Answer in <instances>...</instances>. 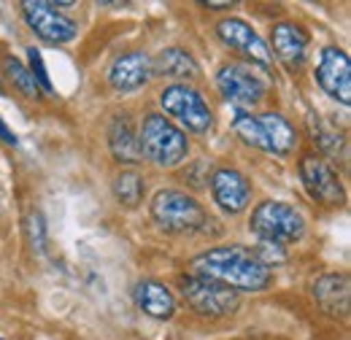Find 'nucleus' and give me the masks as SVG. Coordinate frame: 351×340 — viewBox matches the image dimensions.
Returning <instances> with one entry per match:
<instances>
[{"mask_svg":"<svg viewBox=\"0 0 351 340\" xmlns=\"http://www.w3.org/2000/svg\"><path fill=\"white\" fill-rule=\"evenodd\" d=\"M189 276L217 281L230 289L243 292H260L270 284V267L257 259V254L238 249V246H221L208 249L189 262Z\"/></svg>","mask_w":351,"mask_h":340,"instance_id":"1","label":"nucleus"},{"mask_svg":"<svg viewBox=\"0 0 351 340\" xmlns=\"http://www.w3.org/2000/svg\"><path fill=\"white\" fill-rule=\"evenodd\" d=\"M138 149H141V157H146L152 165L176 168L186 160L189 141H186V132L176 127L162 114H149L138 132Z\"/></svg>","mask_w":351,"mask_h":340,"instance_id":"2","label":"nucleus"},{"mask_svg":"<svg viewBox=\"0 0 351 340\" xmlns=\"http://www.w3.org/2000/svg\"><path fill=\"white\" fill-rule=\"evenodd\" d=\"M249 227H252V232L260 241L278 243V246L281 243H295V241H300L306 235V219L295 211L292 206L278 203V200H265V203H260L252 211Z\"/></svg>","mask_w":351,"mask_h":340,"instance_id":"3","label":"nucleus"},{"mask_svg":"<svg viewBox=\"0 0 351 340\" xmlns=\"http://www.w3.org/2000/svg\"><path fill=\"white\" fill-rule=\"evenodd\" d=\"M160 108H162V117L176 119L181 127H186L189 132H208L214 125V117H211V108L208 103L203 100V95L189 84H171L160 92Z\"/></svg>","mask_w":351,"mask_h":340,"instance_id":"4","label":"nucleus"},{"mask_svg":"<svg viewBox=\"0 0 351 340\" xmlns=\"http://www.w3.org/2000/svg\"><path fill=\"white\" fill-rule=\"evenodd\" d=\"M149 211H152V219L168 232H192L206 224L203 206L192 195L178 189H160L152 197Z\"/></svg>","mask_w":351,"mask_h":340,"instance_id":"5","label":"nucleus"},{"mask_svg":"<svg viewBox=\"0 0 351 340\" xmlns=\"http://www.w3.org/2000/svg\"><path fill=\"white\" fill-rule=\"evenodd\" d=\"M181 295L200 316H208V319L232 316L241 305V298L235 289L221 287V284L208 281V278H197V276H186L181 281Z\"/></svg>","mask_w":351,"mask_h":340,"instance_id":"6","label":"nucleus"},{"mask_svg":"<svg viewBox=\"0 0 351 340\" xmlns=\"http://www.w3.org/2000/svg\"><path fill=\"white\" fill-rule=\"evenodd\" d=\"M217 86H219L221 97L230 100L232 106H238V111H243L246 106H257L263 103L267 86L254 73L252 65L246 62H227L217 71Z\"/></svg>","mask_w":351,"mask_h":340,"instance_id":"7","label":"nucleus"},{"mask_svg":"<svg viewBox=\"0 0 351 340\" xmlns=\"http://www.w3.org/2000/svg\"><path fill=\"white\" fill-rule=\"evenodd\" d=\"M22 16L30 25V30L49 43H68L79 36V25L60 14V8L54 3L46 0H25L22 3Z\"/></svg>","mask_w":351,"mask_h":340,"instance_id":"8","label":"nucleus"},{"mask_svg":"<svg viewBox=\"0 0 351 340\" xmlns=\"http://www.w3.org/2000/svg\"><path fill=\"white\" fill-rule=\"evenodd\" d=\"M300 178L306 184L308 195L327 206V208H338L343 203V184L338 178V173L332 170V165L319 157V154H306L300 160Z\"/></svg>","mask_w":351,"mask_h":340,"instance_id":"9","label":"nucleus"},{"mask_svg":"<svg viewBox=\"0 0 351 340\" xmlns=\"http://www.w3.org/2000/svg\"><path fill=\"white\" fill-rule=\"evenodd\" d=\"M316 84L338 103H351V60L338 46H324L316 65Z\"/></svg>","mask_w":351,"mask_h":340,"instance_id":"10","label":"nucleus"},{"mask_svg":"<svg viewBox=\"0 0 351 340\" xmlns=\"http://www.w3.org/2000/svg\"><path fill=\"white\" fill-rule=\"evenodd\" d=\"M217 36H219V41L224 43V46H230L232 51L243 54V57L252 60L254 65H260V68H270V65H273L270 46L257 36V30H254L249 22L235 19V16L221 19L219 25H217Z\"/></svg>","mask_w":351,"mask_h":340,"instance_id":"11","label":"nucleus"},{"mask_svg":"<svg viewBox=\"0 0 351 340\" xmlns=\"http://www.w3.org/2000/svg\"><path fill=\"white\" fill-rule=\"evenodd\" d=\"M211 195L221 211L241 213L252 200V184L241 170L217 168L211 173Z\"/></svg>","mask_w":351,"mask_h":340,"instance_id":"12","label":"nucleus"},{"mask_svg":"<svg viewBox=\"0 0 351 340\" xmlns=\"http://www.w3.org/2000/svg\"><path fill=\"white\" fill-rule=\"evenodd\" d=\"M152 57L146 51H125L108 68V84L119 92H132L146 82H152Z\"/></svg>","mask_w":351,"mask_h":340,"instance_id":"13","label":"nucleus"},{"mask_svg":"<svg viewBox=\"0 0 351 340\" xmlns=\"http://www.w3.org/2000/svg\"><path fill=\"white\" fill-rule=\"evenodd\" d=\"M270 43H273V51L278 54V60L287 62L289 68H300L306 62L308 36L300 25H295V22H276L273 30H270Z\"/></svg>","mask_w":351,"mask_h":340,"instance_id":"14","label":"nucleus"},{"mask_svg":"<svg viewBox=\"0 0 351 340\" xmlns=\"http://www.w3.org/2000/svg\"><path fill=\"white\" fill-rule=\"evenodd\" d=\"M132 300H135V305H138L146 316H152V319H160V321L173 319L176 298L171 295V289H168L165 284H160V281H152V278L138 281L135 289H132Z\"/></svg>","mask_w":351,"mask_h":340,"instance_id":"15","label":"nucleus"},{"mask_svg":"<svg viewBox=\"0 0 351 340\" xmlns=\"http://www.w3.org/2000/svg\"><path fill=\"white\" fill-rule=\"evenodd\" d=\"M349 276H341V273H327V276L316 278V284H313V298L330 316L349 313Z\"/></svg>","mask_w":351,"mask_h":340,"instance_id":"16","label":"nucleus"},{"mask_svg":"<svg viewBox=\"0 0 351 340\" xmlns=\"http://www.w3.org/2000/svg\"><path fill=\"white\" fill-rule=\"evenodd\" d=\"M257 125L263 132V143L267 154H289L298 143V132L281 114H263L257 117Z\"/></svg>","mask_w":351,"mask_h":340,"instance_id":"17","label":"nucleus"},{"mask_svg":"<svg viewBox=\"0 0 351 340\" xmlns=\"http://www.w3.org/2000/svg\"><path fill=\"white\" fill-rule=\"evenodd\" d=\"M152 71L157 76H168V79H195L200 73L195 57L186 51V49H178V46H171V49H162L154 60H152Z\"/></svg>","mask_w":351,"mask_h":340,"instance_id":"18","label":"nucleus"},{"mask_svg":"<svg viewBox=\"0 0 351 340\" xmlns=\"http://www.w3.org/2000/svg\"><path fill=\"white\" fill-rule=\"evenodd\" d=\"M108 146L111 154L119 162H138L141 160V149H138V135L132 132L130 119H114L111 130H108Z\"/></svg>","mask_w":351,"mask_h":340,"instance_id":"19","label":"nucleus"},{"mask_svg":"<svg viewBox=\"0 0 351 340\" xmlns=\"http://www.w3.org/2000/svg\"><path fill=\"white\" fill-rule=\"evenodd\" d=\"M143 189H146V181H143V175L135 173V170H122V173H117V178H114V195H117V200H119L125 208H138V206H141Z\"/></svg>","mask_w":351,"mask_h":340,"instance_id":"20","label":"nucleus"},{"mask_svg":"<svg viewBox=\"0 0 351 340\" xmlns=\"http://www.w3.org/2000/svg\"><path fill=\"white\" fill-rule=\"evenodd\" d=\"M3 68H5V76L14 82V86H16L22 95H27V97H33V100L41 97V86L36 84L30 68H25L16 57H5V60H3Z\"/></svg>","mask_w":351,"mask_h":340,"instance_id":"21","label":"nucleus"},{"mask_svg":"<svg viewBox=\"0 0 351 340\" xmlns=\"http://www.w3.org/2000/svg\"><path fill=\"white\" fill-rule=\"evenodd\" d=\"M311 130H313V138L319 141V146H322V151H327V154H338L341 151V135L338 132H327V127L322 125V119H313L311 122Z\"/></svg>","mask_w":351,"mask_h":340,"instance_id":"22","label":"nucleus"},{"mask_svg":"<svg viewBox=\"0 0 351 340\" xmlns=\"http://www.w3.org/2000/svg\"><path fill=\"white\" fill-rule=\"evenodd\" d=\"M27 57H30V73H33L36 84L41 86V92H51V82H49V73H46L41 51L38 49H27Z\"/></svg>","mask_w":351,"mask_h":340,"instance_id":"23","label":"nucleus"},{"mask_svg":"<svg viewBox=\"0 0 351 340\" xmlns=\"http://www.w3.org/2000/svg\"><path fill=\"white\" fill-rule=\"evenodd\" d=\"M27 235H30L33 249L44 252V219H41V213L38 211L27 213Z\"/></svg>","mask_w":351,"mask_h":340,"instance_id":"24","label":"nucleus"},{"mask_svg":"<svg viewBox=\"0 0 351 340\" xmlns=\"http://www.w3.org/2000/svg\"><path fill=\"white\" fill-rule=\"evenodd\" d=\"M0 141H3L5 146H16V143H19V138H16V135L8 130V125H5L3 119H0Z\"/></svg>","mask_w":351,"mask_h":340,"instance_id":"25","label":"nucleus"},{"mask_svg":"<svg viewBox=\"0 0 351 340\" xmlns=\"http://www.w3.org/2000/svg\"><path fill=\"white\" fill-rule=\"evenodd\" d=\"M206 8H211V11H230L232 3H206Z\"/></svg>","mask_w":351,"mask_h":340,"instance_id":"26","label":"nucleus"},{"mask_svg":"<svg viewBox=\"0 0 351 340\" xmlns=\"http://www.w3.org/2000/svg\"><path fill=\"white\" fill-rule=\"evenodd\" d=\"M0 92H3V84H0Z\"/></svg>","mask_w":351,"mask_h":340,"instance_id":"27","label":"nucleus"}]
</instances>
